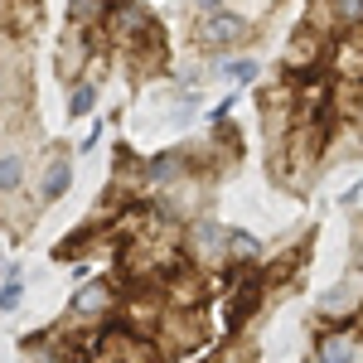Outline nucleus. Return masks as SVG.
Segmentation results:
<instances>
[{
    "label": "nucleus",
    "mask_w": 363,
    "mask_h": 363,
    "mask_svg": "<svg viewBox=\"0 0 363 363\" xmlns=\"http://www.w3.org/2000/svg\"><path fill=\"white\" fill-rule=\"evenodd\" d=\"M155 349H160V359L165 363H194L203 359L208 349H213V315H208V306L199 310H174L165 306V315H160V325H155Z\"/></svg>",
    "instance_id": "f257e3e1"
},
{
    "label": "nucleus",
    "mask_w": 363,
    "mask_h": 363,
    "mask_svg": "<svg viewBox=\"0 0 363 363\" xmlns=\"http://www.w3.org/2000/svg\"><path fill=\"white\" fill-rule=\"evenodd\" d=\"M257 25H252V15L242 10H213V15H194V25H189V39H194V49L203 58H218V54H238V49H247Z\"/></svg>",
    "instance_id": "f03ea898"
},
{
    "label": "nucleus",
    "mask_w": 363,
    "mask_h": 363,
    "mask_svg": "<svg viewBox=\"0 0 363 363\" xmlns=\"http://www.w3.org/2000/svg\"><path fill=\"white\" fill-rule=\"evenodd\" d=\"M73 179H78V150H73L68 140H49V145L39 150V165H34L29 194L39 199L44 208H54L58 199H68Z\"/></svg>",
    "instance_id": "7ed1b4c3"
},
{
    "label": "nucleus",
    "mask_w": 363,
    "mask_h": 363,
    "mask_svg": "<svg viewBox=\"0 0 363 363\" xmlns=\"http://www.w3.org/2000/svg\"><path fill=\"white\" fill-rule=\"evenodd\" d=\"M184 262L203 272V277H218L228 272V223L213 213H199L194 223H184ZM233 277V272H228Z\"/></svg>",
    "instance_id": "20e7f679"
},
{
    "label": "nucleus",
    "mask_w": 363,
    "mask_h": 363,
    "mask_svg": "<svg viewBox=\"0 0 363 363\" xmlns=\"http://www.w3.org/2000/svg\"><path fill=\"white\" fill-rule=\"evenodd\" d=\"M363 315V277L359 272H344L335 286H325L315 296V320L310 330H325V325H359Z\"/></svg>",
    "instance_id": "39448f33"
},
{
    "label": "nucleus",
    "mask_w": 363,
    "mask_h": 363,
    "mask_svg": "<svg viewBox=\"0 0 363 363\" xmlns=\"http://www.w3.org/2000/svg\"><path fill=\"white\" fill-rule=\"evenodd\" d=\"M330 39L325 34H315V29L301 20V25L286 34V49H281V73L286 78H306V73H320V68H330Z\"/></svg>",
    "instance_id": "423d86ee"
},
{
    "label": "nucleus",
    "mask_w": 363,
    "mask_h": 363,
    "mask_svg": "<svg viewBox=\"0 0 363 363\" xmlns=\"http://www.w3.org/2000/svg\"><path fill=\"white\" fill-rule=\"evenodd\" d=\"M306 363H363V330L359 325H325V330H310Z\"/></svg>",
    "instance_id": "0eeeda50"
},
{
    "label": "nucleus",
    "mask_w": 363,
    "mask_h": 363,
    "mask_svg": "<svg viewBox=\"0 0 363 363\" xmlns=\"http://www.w3.org/2000/svg\"><path fill=\"white\" fill-rule=\"evenodd\" d=\"M44 145H49V140H44ZM44 145H10V150H0V199L29 194L34 165H39V150H44Z\"/></svg>",
    "instance_id": "6e6552de"
},
{
    "label": "nucleus",
    "mask_w": 363,
    "mask_h": 363,
    "mask_svg": "<svg viewBox=\"0 0 363 363\" xmlns=\"http://www.w3.org/2000/svg\"><path fill=\"white\" fill-rule=\"evenodd\" d=\"M208 78H218V83H233V87H247L262 78V58L257 54H218V58H208Z\"/></svg>",
    "instance_id": "1a4fd4ad"
},
{
    "label": "nucleus",
    "mask_w": 363,
    "mask_h": 363,
    "mask_svg": "<svg viewBox=\"0 0 363 363\" xmlns=\"http://www.w3.org/2000/svg\"><path fill=\"white\" fill-rule=\"evenodd\" d=\"M262 252H267V242H262L257 233H247V228H228V272H233V277L257 272V267H262Z\"/></svg>",
    "instance_id": "9d476101"
},
{
    "label": "nucleus",
    "mask_w": 363,
    "mask_h": 363,
    "mask_svg": "<svg viewBox=\"0 0 363 363\" xmlns=\"http://www.w3.org/2000/svg\"><path fill=\"white\" fill-rule=\"evenodd\" d=\"M102 92H107V83L102 78H78V83L68 87V102H63V112H68V121H83V116L97 112V102H102Z\"/></svg>",
    "instance_id": "9b49d317"
},
{
    "label": "nucleus",
    "mask_w": 363,
    "mask_h": 363,
    "mask_svg": "<svg viewBox=\"0 0 363 363\" xmlns=\"http://www.w3.org/2000/svg\"><path fill=\"white\" fill-rule=\"evenodd\" d=\"M20 306H25V267L15 262L10 277L0 281V315H20Z\"/></svg>",
    "instance_id": "f8f14e48"
},
{
    "label": "nucleus",
    "mask_w": 363,
    "mask_h": 363,
    "mask_svg": "<svg viewBox=\"0 0 363 363\" xmlns=\"http://www.w3.org/2000/svg\"><path fill=\"white\" fill-rule=\"evenodd\" d=\"M330 10H335V20H339L344 34L363 25V0H330Z\"/></svg>",
    "instance_id": "ddd939ff"
},
{
    "label": "nucleus",
    "mask_w": 363,
    "mask_h": 363,
    "mask_svg": "<svg viewBox=\"0 0 363 363\" xmlns=\"http://www.w3.org/2000/svg\"><path fill=\"white\" fill-rule=\"evenodd\" d=\"M349 121L363 131V83H354V112H349Z\"/></svg>",
    "instance_id": "4468645a"
},
{
    "label": "nucleus",
    "mask_w": 363,
    "mask_h": 363,
    "mask_svg": "<svg viewBox=\"0 0 363 363\" xmlns=\"http://www.w3.org/2000/svg\"><path fill=\"white\" fill-rule=\"evenodd\" d=\"M228 0H189V10H194V15H213V10H223Z\"/></svg>",
    "instance_id": "2eb2a0df"
}]
</instances>
